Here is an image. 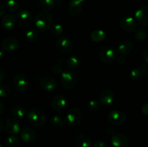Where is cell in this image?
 Here are the masks:
<instances>
[{"label": "cell", "mask_w": 148, "mask_h": 147, "mask_svg": "<svg viewBox=\"0 0 148 147\" xmlns=\"http://www.w3.org/2000/svg\"><path fill=\"white\" fill-rule=\"evenodd\" d=\"M53 17L47 10H41L36 13L34 17L35 26L40 31H46L52 27Z\"/></svg>", "instance_id": "6da1fadb"}, {"label": "cell", "mask_w": 148, "mask_h": 147, "mask_svg": "<svg viewBox=\"0 0 148 147\" xmlns=\"http://www.w3.org/2000/svg\"><path fill=\"white\" fill-rule=\"evenodd\" d=\"M27 118L32 125L36 127H42L46 122V117L44 112L40 108H33L27 114Z\"/></svg>", "instance_id": "7a4b0ae2"}, {"label": "cell", "mask_w": 148, "mask_h": 147, "mask_svg": "<svg viewBox=\"0 0 148 147\" xmlns=\"http://www.w3.org/2000/svg\"><path fill=\"white\" fill-rule=\"evenodd\" d=\"M82 118V113L78 108H73L69 110L65 116V122L69 126H77L81 122Z\"/></svg>", "instance_id": "3957f363"}, {"label": "cell", "mask_w": 148, "mask_h": 147, "mask_svg": "<svg viewBox=\"0 0 148 147\" xmlns=\"http://www.w3.org/2000/svg\"><path fill=\"white\" fill-rule=\"evenodd\" d=\"M61 80L65 89H72L76 86L77 76L72 70H66L62 72L61 74Z\"/></svg>", "instance_id": "277c9868"}, {"label": "cell", "mask_w": 148, "mask_h": 147, "mask_svg": "<svg viewBox=\"0 0 148 147\" xmlns=\"http://www.w3.org/2000/svg\"><path fill=\"white\" fill-rule=\"evenodd\" d=\"M56 46L58 51L62 54L69 53L73 49V43L70 38L65 36L59 37L56 41Z\"/></svg>", "instance_id": "5b68a950"}, {"label": "cell", "mask_w": 148, "mask_h": 147, "mask_svg": "<svg viewBox=\"0 0 148 147\" xmlns=\"http://www.w3.org/2000/svg\"><path fill=\"white\" fill-rule=\"evenodd\" d=\"M99 57L103 63H109L116 59L117 53L113 47L106 46L103 48L101 49Z\"/></svg>", "instance_id": "8992f818"}, {"label": "cell", "mask_w": 148, "mask_h": 147, "mask_svg": "<svg viewBox=\"0 0 148 147\" xmlns=\"http://www.w3.org/2000/svg\"><path fill=\"white\" fill-rule=\"evenodd\" d=\"M28 80L24 74L18 73L14 76L13 79V86L17 92H25L28 88Z\"/></svg>", "instance_id": "52a82bcc"}, {"label": "cell", "mask_w": 148, "mask_h": 147, "mask_svg": "<svg viewBox=\"0 0 148 147\" xmlns=\"http://www.w3.org/2000/svg\"><path fill=\"white\" fill-rule=\"evenodd\" d=\"M121 27L126 32L134 33L137 29V20L131 16H124L120 21Z\"/></svg>", "instance_id": "ba28073f"}, {"label": "cell", "mask_w": 148, "mask_h": 147, "mask_svg": "<svg viewBox=\"0 0 148 147\" xmlns=\"http://www.w3.org/2000/svg\"><path fill=\"white\" fill-rule=\"evenodd\" d=\"M17 20L19 23L23 27H27L30 25L33 21V14L30 11L25 9H22L17 12Z\"/></svg>", "instance_id": "9c48e42d"}, {"label": "cell", "mask_w": 148, "mask_h": 147, "mask_svg": "<svg viewBox=\"0 0 148 147\" xmlns=\"http://www.w3.org/2000/svg\"><path fill=\"white\" fill-rule=\"evenodd\" d=\"M108 120L112 125H120L125 122L126 115L121 111L114 110H111L108 113Z\"/></svg>", "instance_id": "30bf717a"}, {"label": "cell", "mask_w": 148, "mask_h": 147, "mask_svg": "<svg viewBox=\"0 0 148 147\" xmlns=\"http://www.w3.org/2000/svg\"><path fill=\"white\" fill-rule=\"evenodd\" d=\"M111 142L114 147H127L130 144V139L124 134L115 133L111 135Z\"/></svg>", "instance_id": "8fae6325"}, {"label": "cell", "mask_w": 148, "mask_h": 147, "mask_svg": "<svg viewBox=\"0 0 148 147\" xmlns=\"http://www.w3.org/2000/svg\"><path fill=\"white\" fill-rule=\"evenodd\" d=\"M1 49L6 52H13L18 49L20 43L17 39L12 37H9L4 39L1 42Z\"/></svg>", "instance_id": "7c38bea8"}, {"label": "cell", "mask_w": 148, "mask_h": 147, "mask_svg": "<svg viewBox=\"0 0 148 147\" xmlns=\"http://www.w3.org/2000/svg\"><path fill=\"white\" fill-rule=\"evenodd\" d=\"M39 84H40V88L43 91L51 92L56 89L57 83H56V81L54 78L48 76L41 78L40 82H39Z\"/></svg>", "instance_id": "4fadbf2b"}, {"label": "cell", "mask_w": 148, "mask_h": 147, "mask_svg": "<svg viewBox=\"0 0 148 147\" xmlns=\"http://www.w3.org/2000/svg\"><path fill=\"white\" fill-rule=\"evenodd\" d=\"M135 19L143 27L148 25V5L140 7L136 11Z\"/></svg>", "instance_id": "5bb4252c"}, {"label": "cell", "mask_w": 148, "mask_h": 147, "mask_svg": "<svg viewBox=\"0 0 148 147\" xmlns=\"http://www.w3.org/2000/svg\"><path fill=\"white\" fill-rule=\"evenodd\" d=\"M82 0H71L68 4V11L73 17H78L82 12Z\"/></svg>", "instance_id": "9a60e30c"}, {"label": "cell", "mask_w": 148, "mask_h": 147, "mask_svg": "<svg viewBox=\"0 0 148 147\" xmlns=\"http://www.w3.org/2000/svg\"><path fill=\"white\" fill-rule=\"evenodd\" d=\"M17 22V17L14 14L8 13L3 15L1 20V24L3 28L6 30H10L14 28Z\"/></svg>", "instance_id": "2e32d148"}, {"label": "cell", "mask_w": 148, "mask_h": 147, "mask_svg": "<svg viewBox=\"0 0 148 147\" xmlns=\"http://www.w3.org/2000/svg\"><path fill=\"white\" fill-rule=\"evenodd\" d=\"M99 102L102 106L107 107L111 105L114 101V94L110 89H105L99 96Z\"/></svg>", "instance_id": "e0dca14e"}, {"label": "cell", "mask_w": 148, "mask_h": 147, "mask_svg": "<svg viewBox=\"0 0 148 147\" xmlns=\"http://www.w3.org/2000/svg\"><path fill=\"white\" fill-rule=\"evenodd\" d=\"M37 134L31 128L26 127L20 131V138L25 143H33L36 139Z\"/></svg>", "instance_id": "ac0fdd59"}, {"label": "cell", "mask_w": 148, "mask_h": 147, "mask_svg": "<svg viewBox=\"0 0 148 147\" xmlns=\"http://www.w3.org/2000/svg\"><path fill=\"white\" fill-rule=\"evenodd\" d=\"M6 131L11 135H16L20 131V125L16 118H9L5 123Z\"/></svg>", "instance_id": "d6986e66"}, {"label": "cell", "mask_w": 148, "mask_h": 147, "mask_svg": "<svg viewBox=\"0 0 148 147\" xmlns=\"http://www.w3.org/2000/svg\"><path fill=\"white\" fill-rule=\"evenodd\" d=\"M66 100L63 95H56L53 97L51 101V106L53 110L56 111H60L66 106Z\"/></svg>", "instance_id": "ffe728a7"}, {"label": "cell", "mask_w": 148, "mask_h": 147, "mask_svg": "<svg viewBox=\"0 0 148 147\" xmlns=\"http://www.w3.org/2000/svg\"><path fill=\"white\" fill-rule=\"evenodd\" d=\"M77 147H91L92 146V140L86 134H79L75 138Z\"/></svg>", "instance_id": "44dd1931"}, {"label": "cell", "mask_w": 148, "mask_h": 147, "mask_svg": "<svg viewBox=\"0 0 148 147\" xmlns=\"http://www.w3.org/2000/svg\"><path fill=\"white\" fill-rule=\"evenodd\" d=\"M82 63V60L77 56H72L69 57L65 61V64L69 70H75L77 69Z\"/></svg>", "instance_id": "7402d4cb"}, {"label": "cell", "mask_w": 148, "mask_h": 147, "mask_svg": "<svg viewBox=\"0 0 148 147\" xmlns=\"http://www.w3.org/2000/svg\"><path fill=\"white\" fill-rule=\"evenodd\" d=\"M117 50L120 54L122 56H126V55L130 54L132 51L133 45L129 40H123L119 44Z\"/></svg>", "instance_id": "603a6c76"}, {"label": "cell", "mask_w": 148, "mask_h": 147, "mask_svg": "<svg viewBox=\"0 0 148 147\" xmlns=\"http://www.w3.org/2000/svg\"><path fill=\"white\" fill-rule=\"evenodd\" d=\"M145 69L143 67H137L130 71V78L132 81H139L143 77Z\"/></svg>", "instance_id": "cb8c5ba5"}, {"label": "cell", "mask_w": 148, "mask_h": 147, "mask_svg": "<svg viewBox=\"0 0 148 147\" xmlns=\"http://www.w3.org/2000/svg\"><path fill=\"white\" fill-rule=\"evenodd\" d=\"M106 37V34L102 30H95L91 33L90 39L95 43H100L105 40Z\"/></svg>", "instance_id": "d4e9b609"}, {"label": "cell", "mask_w": 148, "mask_h": 147, "mask_svg": "<svg viewBox=\"0 0 148 147\" xmlns=\"http://www.w3.org/2000/svg\"><path fill=\"white\" fill-rule=\"evenodd\" d=\"M25 37L28 42L33 43V42H36L38 40L39 37H40V33L38 30H35V29H30L25 33Z\"/></svg>", "instance_id": "484cf974"}, {"label": "cell", "mask_w": 148, "mask_h": 147, "mask_svg": "<svg viewBox=\"0 0 148 147\" xmlns=\"http://www.w3.org/2000/svg\"><path fill=\"white\" fill-rule=\"evenodd\" d=\"M12 115L17 119H21L25 115L26 111L23 107L20 105H15L12 108Z\"/></svg>", "instance_id": "4316f807"}, {"label": "cell", "mask_w": 148, "mask_h": 147, "mask_svg": "<svg viewBox=\"0 0 148 147\" xmlns=\"http://www.w3.org/2000/svg\"><path fill=\"white\" fill-rule=\"evenodd\" d=\"M20 144V140L16 135H11L4 140V146L6 147H17Z\"/></svg>", "instance_id": "83f0119b"}, {"label": "cell", "mask_w": 148, "mask_h": 147, "mask_svg": "<svg viewBox=\"0 0 148 147\" xmlns=\"http://www.w3.org/2000/svg\"><path fill=\"white\" fill-rule=\"evenodd\" d=\"M39 4L45 10H51L56 6L55 0H39Z\"/></svg>", "instance_id": "f1b7e54d"}, {"label": "cell", "mask_w": 148, "mask_h": 147, "mask_svg": "<svg viewBox=\"0 0 148 147\" xmlns=\"http://www.w3.org/2000/svg\"><path fill=\"white\" fill-rule=\"evenodd\" d=\"M51 124L53 128H62L64 125V121L60 116L55 115L51 119Z\"/></svg>", "instance_id": "f546056e"}, {"label": "cell", "mask_w": 148, "mask_h": 147, "mask_svg": "<svg viewBox=\"0 0 148 147\" xmlns=\"http://www.w3.org/2000/svg\"><path fill=\"white\" fill-rule=\"evenodd\" d=\"M4 5L9 11L15 12L19 8V3L17 0H5Z\"/></svg>", "instance_id": "4dcf8cb0"}, {"label": "cell", "mask_w": 148, "mask_h": 147, "mask_svg": "<svg viewBox=\"0 0 148 147\" xmlns=\"http://www.w3.org/2000/svg\"><path fill=\"white\" fill-rule=\"evenodd\" d=\"M147 32L144 28L141 27V28L138 29L137 31L134 33V38L137 41H143L147 38Z\"/></svg>", "instance_id": "1f68e13d"}, {"label": "cell", "mask_w": 148, "mask_h": 147, "mask_svg": "<svg viewBox=\"0 0 148 147\" xmlns=\"http://www.w3.org/2000/svg\"><path fill=\"white\" fill-rule=\"evenodd\" d=\"M52 34L56 36H61L64 33V27L61 24H54L51 27Z\"/></svg>", "instance_id": "d6a6232c"}, {"label": "cell", "mask_w": 148, "mask_h": 147, "mask_svg": "<svg viewBox=\"0 0 148 147\" xmlns=\"http://www.w3.org/2000/svg\"><path fill=\"white\" fill-rule=\"evenodd\" d=\"M11 88L7 84H1L0 87V96L2 98H7L11 95Z\"/></svg>", "instance_id": "836d02e7"}, {"label": "cell", "mask_w": 148, "mask_h": 147, "mask_svg": "<svg viewBox=\"0 0 148 147\" xmlns=\"http://www.w3.org/2000/svg\"><path fill=\"white\" fill-rule=\"evenodd\" d=\"M100 105H101V104H100L99 101L91 100V101H90L89 103H88V108L90 111L95 112V111H97L99 110Z\"/></svg>", "instance_id": "e575fe53"}, {"label": "cell", "mask_w": 148, "mask_h": 147, "mask_svg": "<svg viewBox=\"0 0 148 147\" xmlns=\"http://www.w3.org/2000/svg\"><path fill=\"white\" fill-rule=\"evenodd\" d=\"M51 70L55 74H62V72H63V70H62V68L60 64L59 63H56V64L53 65L51 68Z\"/></svg>", "instance_id": "d590c367"}, {"label": "cell", "mask_w": 148, "mask_h": 147, "mask_svg": "<svg viewBox=\"0 0 148 147\" xmlns=\"http://www.w3.org/2000/svg\"><path fill=\"white\" fill-rule=\"evenodd\" d=\"M116 63H118L119 65H124L126 63V61H127V60H126V58L124 57V56H117L116 59Z\"/></svg>", "instance_id": "8d00e7d4"}, {"label": "cell", "mask_w": 148, "mask_h": 147, "mask_svg": "<svg viewBox=\"0 0 148 147\" xmlns=\"http://www.w3.org/2000/svg\"><path fill=\"white\" fill-rule=\"evenodd\" d=\"M92 147H107V144L104 141H97L93 143Z\"/></svg>", "instance_id": "74e56055"}, {"label": "cell", "mask_w": 148, "mask_h": 147, "mask_svg": "<svg viewBox=\"0 0 148 147\" xmlns=\"http://www.w3.org/2000/svg\"><path fill=\"white\" fill-rule=\"evenodd\" d=\"M142 112H143V113L144 114V115H148V102H146L145 104H144V105L142 106Z\"/></svg>", "instance_id": "f35d334b"}, {"label": "cell", "mask_w": 148, "mask_h": 147, "mask_svg": "<svg viewBox=\"0 0 148 147\" xmlns=\"http://www.w3.org/2000/svg\"><path fill=\"white\" fill-rule=\"evenodd\" d=\"M143 59L145 60V61L148 63V48L145 49V50H144V52H143Z\"/></svg>", "instance_id": "ab89813d"}, {"label": "cell", "mask_w": 148, "mask_h": 147, "mask_svg": "<svg viewBox=\"0 0 148 147\" xmlns=\"http://www.w3.org/2000/svg\"><path fill=\"white\" fill-rule=\"evenodd\" d=\"M4 76H5V72H4V69H1V70H0V83L1 84H2Z\"/></svg>", "instance_id": "60d3db41"}, {"label": "cell", "mask_w": 148, "mask_h": 147, "mask_svg": "<svg viewBox=\"0 0 148 147\" xmlns=\"http://www.w3.org/2000/svg\"><path fill=\"white\" fill-rule=\"evenodd\" d=\"M6 7H4L2 4H0V15L3 16L4 15V12H5V10H6Z\"/></svg>", "instance_id": "b9f144b4"}, {"label": "cell", "mask_w": 148, "mask_h": 147, "mask_svg": "<svg viewBox=\"0 0 148 147\" xmlns=\"http://www.w3.org/2000/svg\"><path fill=\"white\" fill-rule=\"evenodd\" d=\"M3 111H4V105H3L2 102H0V114L3 113Z\"/></svg>", "instance_id": "7bdbcfd3"}, {"label": "cell", "mask_w": 148, "mask_h": 147, "mask_svg": "<svg viewBox=\"0 0 148 147\" xmlns=\"http://www.w3.org/2000/svg\"><path fill=\"white\" fill-rule=\"evenodd\" d=\"M0 123H1V129H0V131H1V132L3 130V127H4V124H3L2 119H0Z\"/></svg>", "instance_id": "ee69618b"}, {"label": "cell", "mask_w": 148, "mask_h": 147, "mask_svg": "<svg viewBox=\"0 0 148 147\" xmlns=\"http://www.w3.org/2000/svg\"><path fill=\"white\" fill-rule=\"evenodd\" d=\"M145 71H146V75H147V79H148V66H145Z\"/></svg>", "instance_id": "f6af8a7d"}, {"label": "cell", "mask_w": 148, "mask_h": 147, "mask_svg": "<svg viewBox=\"0 0 148 147\" xmlns=\"http://www.w3.org/2000/svg\"><path fill=\"white\" fill-rule=\"evenodd\" d=\"M3 51H4V50H3V49H1V51H0V57H1V59H2L3 58V56H4V55H3Z\"/></svg>", "instance_id": "bcb514c9"}, {"label": "cell", "mask_w": 148, "mask_h": 147, "mask_svg": "<svg viewBox=\"0 0 148 147\" xmlns=\"http://www.w3.org/2000/svg\"><path fill=\"white\" fill-rule=\"evenodd\" d=\"M0 147H4V146L2 144H0Z\"/></svg>", "instance_id": "7dc6e473"}, {"label": "cell", "mask_w": 148, "mask_h": 147, "mask_svg": "<svg viewBox=\"0 0 148 147\" xmlns=\"http://www.w3.org/2000/svg\"><path fill=\"white\" fill-rule=\"evenodd\" d=\"M82 1H87V0H82Z\"/></svg>", "instance_id": "c3c4849f"}]
</instances>
